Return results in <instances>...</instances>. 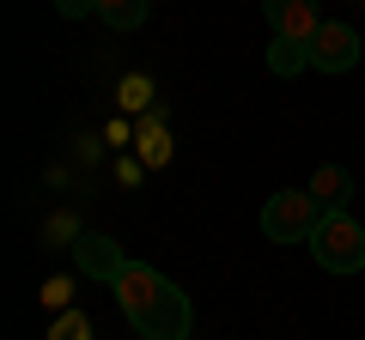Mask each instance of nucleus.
Instances as JSON below:
<instances>
[{
    "label": "nucleus",
    "instance_id": "obj_13",
    "mask_svg": "<svg viewBox=\"0 0 365 340\" xmlns=\"http://www.w3.org/2000/svg\"><path fill=\"white\" fill-rule=\"evenodd\" d=\"M55 13L61 18H86V13H98V0H55Z\"/></svg>",
    "mask_w": 365,
    "mask_h": 340
},
{
    "label": "nucleus",
    "instance_id": "obj_2",
    "mask_svg": "<svg viewBox=\"0 0 365 340\" xmlns=\"http://www.w3.org/2000/svg\"><path fill=\"white\" fill-rule=\"evenodd\" d=\"M311 255L329 274H359L365 267V225L353 213H323V225L311 231Z\"/></svg>",
    "mask_w": 365,
    "mask_h": 340
},
{
    "label": "nucleus",
    "instance_id": "obj_7",
    "mask_svg": "<svg viewBox=\"0 0 365 340\" xmlns=\"http://www.w3.org/2000/svg\"><path fill=\"white\" fill-rule=\"evenodd\" d=\"M311 195L323 201V213H347V201H353V176H347L341 164H323V170L311 176Z\"/></svg>",
    "mask_w": 365,
    "mask_h": 340
},
{
    "label": "nucleus",
    "instance_id": "obj_11",
    "mask_svg": "<svg viewBox=\"0 0 365 340\" xmlns=\"http://www.w3.org/2000/svg\"><path fill=\"white\" fill-rule=\"evenodd\" d=\"M49 340H91V316L86 310H61L49 322Z\"/></svg>",
    "mask_w": 365,
    "mask_h": 340
},
{
    "label": "nucleus",
    "instance_id": "obj_4",
    "mask_svg": "<svg viewBox=\"0 0 365 340\" xmlns=\"http://www.w3.org/2000/svg\"><path fill=\"white\" fill-rule=\"evenodd\" d=\"M365 61V43L353 25H335V18H323V31L311 37V67L317 73H347V67Z\"/></svg>",
    "mask_w": 365,
    "mask_h": 340
},
{
    "label": "nucleus",
    "instance_id": "obj_12",
    "mask_svg": "<svg viewBox=\"0 0 365 340\" xmlns=\"http://www.w3.org/2000/svg\"><path fill=\"white\" fill-rule=\"evenodd\" d=\"M146 92H153L146 79H122V104L128 110H146Z\"/></svg>",
    "mask_w": 365,
    "mask_h": 340
},
{
    "label": "nucleus",
    "instance_id": "obj_9",
    "mask_svg": "<svg viewBox=\"0 0 365 340\" xmlns=\"http://www.w3.org/2000/svg\"><path fill=\"white\" fill-rule=\"evenodd\" d=\"M140 164H170V134H165V110H153V116H146V128H140Z\"/></svg>",
    "mask_w": 365,
    "mask_h": 340
},
{
    "label": "nucleus",
    "instance_id": "obj_1",
    "mask_svg": "<svg viewBox=\"0 0 365 340\" xmlns=\"http://www.w3.org/2000/svg\"><path fill=\"white\" fill-rule=\"evenodd\" d=\"M110 292H116L122 316L134 322L140 340H189V328H195L189 292L170 286V280L158 274V267H146V262H122V274L110 280Z\"/></svg>",
    "mask_w": 365,
    "mask_h": 340
},
{
    "label": "nucleus",
    "instance_id": "obj_6",
    "mask_svg": "<svg viewBox=\"0 0 365 340\" xmlns=\"http://www.w3.org/2000/svg\"><path fill=\"white\" fill-rule=\"evenodd\" d=\"M122 262H128L122 243H110L104 231H79V237H73V267H79L86 280H104V286H110V280L122 274Z\"/></svg>",
    "mask_w": 365,
    "mask_h": 340
},
{
    "label": "nucleus",
    "instance_id": "obj_14",
    "mask_svg": "<svg viewBox=\"0 0 365 340\" xmlns=\"http://www.w3.org/2000/svg\"><path fill=\"white\" fill-rule=\"evenodd\" d=\"M67 298H73V286H67V280H49V286H43V304H55V310H61Z\"/></svg>",
    "mask_w": 365,
    "mask_h": 340
},
{
    "label": "nucleus",
    "instance_id": "obj_10",
    "mask_svg": "<svg viewBox=\"0 0 365 340\" xmlns=\"http://www.w3.org/2000/svg\"><path fill=\"white\" fill-rule=\"evenodd\" d=\"M146 13H153V0H98V18L110 31H140Z\"/></svg>",
    "mask_w": 365,
    "mask_h": 340
},
{
    "label": "nucleus",
    "instance_id": "obj_8",
    "mask_svg": "<svg viewBox=\"0 0 365 340\" xmlns=\"http://www.w3.org/2000/svg\"><path fill=\"white\" fill-rule=\"evenodd\" d=\"M304 67H311V43H287V37L268 43V73L274 79H292V73H304Z\"/></svg>",
    "mask_w": 365,
    "mask_h": 340
},
{
    "label": "nucleus",
    "instance_id": "obj_3",
    "mask_svg": "<svg viewBox=\"0 0 365 340\" xmlns=\"http://www.w3.org/2000/svg\"><path fill=\"white\" fill-rule=\"evenodd\" d=\"M317 225H323V201L311 188H280L262 207V237H274V243H311Z\"/></svg>",
    "mask_w": 365,
    "mask_h": 340
},
{
    "label": "nucleus",
    "instance_id": "obj_5",
    "mask_svg": "<svg viewBox=\"0 0 365 340\" xmlns=\"http://www.w3.org/2000/svg\"><path fill=\"white\" fill-rule=\"evenodd\" d=\"M262 18H268L274 37H287V43H311L323 31V6L317 0H262Z\"/></svg>",
    "mask_w": 365,
    "mask_h": 340
}]
</instances>
